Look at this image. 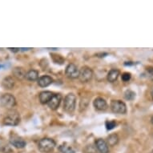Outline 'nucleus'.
Segmentation results:
<instances>
[{
    "instance_id": "c756f323",
    "label": "nucleus",
    "mask_w": 153,
    "mask_h": 153,
    "mask_svg": "<svg viewBox=\"0 0 153 153\" xmlns=\"http://www.w3.org/2000/svg\"><path fill=\"white\" fill-rule=\"evenodd\" d=\"M152 153H153V151H152Z\"/></svg>"
},
{
    "instance_id": "f3484780",
    "label": "nucleus",
    "mask_w": 153,
    "mask_h": 153,
    "mask_svg": "<svg viewBox=\"0 0 153 153\" xmlns=\"http://www.w3.org/2000/svg\"><path fill=\"white\" fill-rule=\"evenodd\" d=\"M26 74H27V72L22 68H19L18 67V68H14V70H13V75L18 79H23L25 78Z\"/></svg>"
},
{
    "instance_id": "412c9836",
    "label": "nucleus",
    "mask_w": 153,
    "mask_h": 153,
    "mask_svg": "<svg viewBox=\"0 0 153 153\" xmlns=\"http://www.w3.org/2000/svg\"><path fill=\"white\" fill-rule=\"evenodd\" d=\"M106 128L107 130H112L114 128H116V125H117V123L116 122V120H110V121H107L106 122Z\"/></svg>"
},
{
    "instance_id": "0eeeda50",
    "label": "nucleus",
    "mask_w": 153,
    "mask_h": 153,
    "mask_svg": "<svg viewBox=\"0 0 153 153\" xmlns=\"http://www.w3.org/2000/svg\"><path fill=\"white\" fill-rule=\"evenodd\" d=\"M65 74L68 78L70 79H76L79 78V70L77 68V66L75 65L74 63H70L67 66L65 70Z\"/></svg>"
},
{
    "instance_id": "9b49d317",
    "label": "nucleus",
    "mask_w": 153,
    "mask_h": 153,
    "mask_svg": "<svg viewBox=\"0 0 153 153\" xmlns=\"http://www.w3.org/2000/svg\"><path fill=\"white\" fill-rule=\"evenodd\" d=\"M53 83V79L49 75H43L38 79V85L41 88H47Z\"/></svg>"
},
{
    "instance_id": "5701e85b",
    "label": "nucleus",
    "mask_w": 153,
    "mask_h": 153,
    "mask_svg": "<svg viewBox=\"0 0 153 153\" xmlns=\"http://www.w3.org/2000/svg\"><path fill=\"white\" fill-rule=\"evenodd\" d=\"M84 151H85V153H96V150H95V147L92 145L87 146Z\"/></svg>"
},
{
    "instance_id": "4468645a",
    "label": "nucleus",
    "mask_w": 153,
    "mask_h": 153,
    "mask_svg": "<svg viewBox=\"0 0 153 153\" xmlns=\"http://www.w3.org/2000/svg\"><path fill=\"white\" fill-rule=\"evenodd\" d=\"M10 143L14 147L17 148H23L26 146V142L22 138H19L18 136H14L10 139Z\"/></svg>"
},
{
    "instance_id": "bb28decb",
    "label": "nucleus",
    "mask_w": 153,
    "mask_h": 153,
    "mask_svg": "<svg viewBox=\"0 0 153 153\" xmlns=\"http://www.w3.org/2000/svg\"><path fill=\"white\" fill-rule=\"evenodd\" d=\"M151 95H152V98L153 99V88L152 89V91H151Z\"/></svg>"
},
{
    "instance_id": "6e6552de",
    "label": "nucleus",
    "mask_w": 153,
    "mask_h": 153,
    "mask_svg": "<svg viewBox=\"0 0 153 153\" xmlns=\"http://www.w3.org/2000/svg\"><path fill=\"white\" fill-rule=\"evenodd\" d=\"M61 100H62V95H59V94H55V95H52V97L51 98V100L48 103V107L51 110H56L59 107Z\"/></svg>"
},
{
    "instance_id": "393cba45",
    "label": "nucleus",
    "mask_w": 153,
    "mask_h": 153,
    "mask_svg": "<svg viewBox=\"0 0 153 153\" xmlns=\"http://www.w3.org/2000/svg\"><path fill=\"white\" fill-rule=\"evenodd\" d=\"M148 72H149V74L151 75V76H152L153 77V68H149V69H148Z\"/></svg>"
},
{
    "instance_id": "aec40b11",
    "label": "nucleus",
    "mask_w": 153,
    "mask_h": 153,
    "mask_svg": "<svg viewBox=\"0 0 153 153\" xmlns=\"http://www.w3.org/2000/svg\"><path fill=\"white\" fill-rule=\"evenodd\" d=\"M124 98L127 100H133L134 99L136 98V93L131 90H127L124 92Z\"/></svg>"
},
{
    "instance_id": "dca6fc26",
    "label": "nucleus",
    "mask_w": 153,
    "mask_h": 153,
    "mask_svg": "<svg viewBox=\"0 0 153 153\" xmlns=\"http://www.w3.org/2000/svg\"><path fill=\"white\" fill-rule=\"evenodd\" d=\"M119 140H120V138H119L118 135L116 134V133H113V134H111L107 137L106 142H107L108 146L114 147L119 143Z\"/></svg>"
},
{
    "instance_id": "2eb2a0df",
    "label": "nucleus",
    "mask_w": 153,
    "mask_h": 153,
    "mask_svg": "<svg viewBox=\"0 0 153 153\" xmlns=\"http://www.w3.org/2000/svg\"><path fill=\"white\" fill-rule=\"evenodd\" d=\"M120 75V71L118 69H111L108 74V81L110 83H114L117 80V79Z\"/></svg>"
},
{
    "instance_id": "f8f14e48",
    "label": "nucleus",
    "mask_w": 153,
    "mask_h": 153,
    "mask_svg": "<svg viewBox=\"0 0 153 153\" xmlns=\"http://www.w3.org/2000/svg\"><path fill=\"white\" fill-rule=\"evenodd\" d=\"M54 95L51 91H42L39 94V101L42 104H46L49 102V100H51V98L52 97V95Z\"/></svg>"
},
{
    "instance_id": "20e7f679",
    "label": "nucleus",
    "mask_w": 153,
    "mask_h": 153,
    "mask_svg": "<svg viewBox=\"0 0 153 153\" xmlns=\"http://www.w3.org/2000/svg\"><path fill=\"white\" fill-rule=\"evenodd\" d=\"M111 109L112 112L116 114H126L127 112V106L125 103L121 100H111Z\"/></svg>"
},
{
    "instance_id": "a878e982",
    "label": "nucleus",
    "mask_w": 153,
    "mask_h": 153,
    "mask_svg": "<svg viewBox=\"0 0 153 153\" xmlns=\"http://www.w3.org/2000/svg\"><path fill=\"white\" fill-rule=\"evenodd\" d=\"M19 49H20V51H24L30 50V48H19Z\"/></svg>"
},
{
    "instance_id": "a211bd4d",
    "label": "nucleus",
    "mask_w": 153,
    "mask_h": 153,
    "mask_svg": "<svg viewBox=\"0 0 153 153\" xmlns=\"http://www.w3.org/2000/svg\"><path fill=\"white\" fill-rule=\"evenodd\" d=\"M25 78L29 81L38 80V79H39V71L36 70H30L26 74Z\"/></svg>"
},
{
    "instance_id": "423d86ee",
    "label": "nucleus",
    "mask_w": 153,
    "mask_h": 153,
    "mask_svg": "<svg viewBox=\"0 0 153 153\" xmlns=\"http://www.w3.org/2000/svg\"><path fill=\"white\" fill-rule=\"evenodd\" d=\"M93 77V71L90 68L87 66H84L79 70V79L81 82L83 83H87L92 79Z\"/></svg>"
},
{
    "instance_id": "1a4fd4ad",
    "label": "nucleus",
    "mask_w": 153,
    "mask_h": 153,
    "mask_svg": "<svg viewBox=\"0 0 153 153\" xmlns=\"http://www.w3.org/2000/svg\"><path fill=\"white\" fill-rule=\"evenodd\" d=\"M94 108L98 111H105L108 108V103L104 99L98 97L96 98L93 102Z\"/></svg>"
},
{
    "instance_id": "f257e3e1",
    "label": "nucleus",
    "mask_w": 153,
    "mask_h": 153,
    "mask_svg": "<svg viewBox=\"0 0 153 153\" xmlns=\"http://www.w3.org/2000/svg\"><path fill=\"white\" fill-rule=\"evenodd\" d=\"M76 107V96L73 93H70L65 96L63 101V109L66 112L71 114L75 111Z\"/></svg>"
},
{
    "instance_id": "f03ea898",
    "label": "nucleus",
    "mask_w": 153,
    "mask_h": 153,
    "mask_svg": "<svg viewBox=\"0 0 153 153\" xmlns=\"http://www.w3.org/2000/svg\"><path fill=\"white\" fill-rule=\"evenodd\" d=\"M55 147V142L51 138H43L39 141L38 148L41 152L48 153L52 152Z\"/></svg>"
},
{
    "instance_id": "4be33fe9",
    "label": "nucleus",
    "mask_w": 153,
    "mask_h": 153,
    "mask_svg": "<svg viewBox=\"0 0 153 153\" xmlns=\"http://www.w3.org/2000/svg\"><path fill=\"white\" fill-rule=\"evenodd\" d=\"M131 73L124 72L123 74H122V80H123V82H128V81L131 79Z\"/></svg>"
},
{
    "instance_id": "6ab92c4d",
    "label": "nucleus",
    "mask_w": 153,
    "mask_h": 153,
    "mask_svg": "<svg viewBox=\"0 0 153 153\" xmlns=\"http://www.w3.org/2000/svg\"><path fill=\"white\" fill-rule=\"evenodd\" d=\"M59 151L62 153H75L72 147L68 145L67 143H64V144L59 146Z\"/></svg>"
},
{
    "instance_id": "7ed1b4c3",
    "label": "nucleus",
    "mask_w": 153,
    "mask_h": 153,
    "mask_svg": "<svg viewBox=\"0 0 153 153\" xmlns=\"http://www.w3.org/2000/svg\"><path fill=\"white\" fill-rule=\"evenodd\" d=\"M0 103L7 109H11L16 104V100L11 94H4L0 98Z\"/></svg>"
},
{
    "instance_id": "c85d7f7f",
    "label": "nucleus",
    "mask_w": 153,
    "mask_h": 153,
    "mask_svg": "<svg viewBox=\"0 0 153 153\" xmlns=\"http://www.w3.org/2000/svg\"><path fill=\"white\" fill-rule=\"evenodd\" d=\"M2 68V66H1V65H0V68Z\"/></svg>"
},
{
    "instance_id": "ddd939ff",
    "label": "nucleus",
    "mask_w": 153,
    "mask_h": 153,
    "mask_svg": "<svg viewBox=\"0 0 153 153\" xmlns=\"http://www.w3.org/2000/svg\"><path fill=\"white\" fill-rule=\"evenodd\" d=\"M15 84V79L11 76H7L3 79L2 81V86L5 89H12Z\"/></svg>"
},
{
    "instance_id": "cd10ccee",
    "label": "nucleus",
    "mask_w": 153,
    "mask_h": 153,
    "mask_svg": "<svg viewBox=\"0 0 153 153\" xmlns=\"http://www.w3.org/2000/svg\"><path fill=\"white\" fill-rule=\"evenodd\" d=\"M151 122H152V124H153V116H152V119H151Z\"/></svg>"
},
{
    "instance_id": "39448f33",
    "label": "nucleus",
    "mask_w": 153,
    "mask_h": 153,
    "mask_svg": "<svg viewBox=\"0 0 153 153\" xmlns=\"http://www.w3.org/2000/svg\"><path fill=\"white\" fill-rule=\"evenodd\" d=\"M20 122V116L17 111H12L8 114L3 120V123L7 126H16Z\"/></svg>"
},
{
    "instance_id": "b1692460",
    "label": "nucleus",
    "mask_w": 153,
    "mask_h": 153,
    "mask_svg": "<svg viewBox=\"0 0 153 153\" xmlns=\"http://www.w3.org/2000/svg\"><path fill=\"white\" fill-rule=\"evenodd\" d=\"M9 50H10L11 51H13V52H18V51H20V49H19V48H9Z\"/></svg>"
},
{
    "instance_id": "9d476101",
    "label": "nucleus",
    "mask_w": 153,
    "mask_h": 153,
    "mask_svg": "<svg viewBox=\"0 0 153 153\" xmlns=\"http://www.w3.org/2000/svg\"><path fill=\"white\" fill-rule=\"evenodd\" d=\"M95 147L100 153H108L109 148L107 142L103 139H98L95 140Z\"/></svg>"
}]
</instances>
